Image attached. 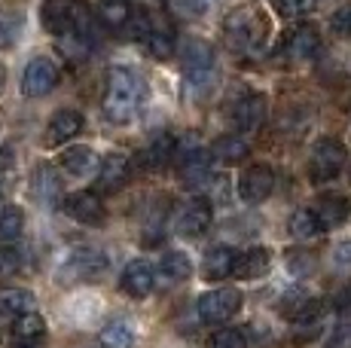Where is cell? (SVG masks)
Instances as JSON below:
<instances>
[{
    "label": "cell",
    "instance_id": "obj_37",
    "mask_svg": "<svg viewBox=\"0 0 351 348\" xmlns=\"http://www.w3.org/2000/svg\"><path fill=\"white\" fill-rule=\"evenodd\" d=\"M330 28H333V34L351 40V3L348 6H339V10L330 16Z\"/></svg>",
    "mask_w": 351,
    "mask_h": 348
},
{
    "label": "cell",
    "instance_id": "obj_7",
    "mask_svg": "<svg viewBox=\"0 0 351 348\" xmlns=\"http://www.w3.org/2000/svg\"><path fill=\"white\" fill-rule=\"evenodd\" d=\"M58 83V64L46 55H37L28 62V68L22 73V92L28 98H43L56 89Z\"/></svg>",
    "mask_w": 351,
    "mask_h": 348
},
{
    "label": "cell",
    "instance_id": "obj_26",
    "mask_svg": "<svg viewBox=\"0 0 351 348\" xmlns=\"http://www.w3.org/2000/svg\"><path fill=\"white\" fill-rule=\"evenodd\" d=\"M46 333V321L40 318L37 312H28V314H19L12 321V336L16 343H40Z\"/></svg>",
    "mask_w": 351,
    "mask_h": 348
},
{
    "label": "cell",
    "instance_id": "obj_30",
    "mask_svg": "<svg viewBox=\"0 0 351 348\" xmlns=\"http://www.w3.org/2000/svg\"><path fill=\"white\" fill-rule=\"evenodd\" d=\"M25 229V214L19 205H3L0 208V242H16Z\"/></svg>",
    "mask_w": 351,
    "mask_h": 348
},
{
    "label": "cell",
    "instance_id": "obj_9",
    "mask_svg": "<svg viewBox=\"0 0 351 348\" xmlns=\"http://www.w3.org/2000/svg\"><path fill=\"white\" fill-rule=\"evenodd\" d=\"M62 211L67 214L71 220L77 223H86V226H101L104 223V205L95 192H71V196L62 199Z\"/></svg>",
    "mask_w": 351,
    "mask_h": 348
},
{
    "label": "cell",
    "instance_id": "obj_34",
    "mask_svg": "<svg viewBox=\"0 0 351 348\" xmlns=\"http://www.w3.org/2000/svg\"><path fill=\"white\" fill-rule=\"evenodd\" d=\"M308 299H312V297H308V293L302 290V287H293V290H287L285 297H281V303H278V312L285 314V318H290V321H293V314L300 312L302 306L308 303Z\"/></svg>",
    "mask_w": 351,
    "mask_h": 348
},
{
    "label": "cell",
    "instance_id": "obj_1",
    "mask_svg": "<svg viewBox=\"0 0 351 348\" xmlns=\"http://www.w3.org/2000/svg\"><path fill=\"white\" fill-rule=\"evenodd\" d=\"M147 95V86L141 79V73H134L132 68H113L107 73V89H104V116L110 123L123 125L138 113L141 101Z\"/></svg>",
    "mask_w": 351,
    "mask_h": 348
},
{
    "label": "cell",
    "instance_id": "obj_5",
    "mask_svg": "<svg viewBox=\"0 0 351 348\" xmlns=\"http://www.w3.org/2000/svg\"><path fill=\"white\" fill-rule=\"evenodd\" d=\"M104 269H107L104 253L95 251V247H80V251H73L62 263L58 275H62L64 284H80V281H92V278L104 275Z\"/></svg>",
    "mask_w": 351,
    "mask_h": 348
},
{
    "label": "cell",
    "instance_id": "obj_36",
    "mask_svg": "<svg viewBox=\"0 0 351 348\" xmlns=\"http://www.w3.org/2000/svg\"><path fill=\"white\" fill-rule=\"evenodd\" d=\"M321 314H324V303H321V299H315V297H312V299H308L306 306H302L300 312L293 314V324H296V327L318 324V318H321Z\"/></svg>",
    "mask_w": 351,
    "mask_h": 348
},
{
    "label": "cell",
    "instance_id": "obj_28",
    "mask_svg": "<svg viewBox=\"0 0 351 348\" xmlns=\"http://www.w3.org/2000/svg\"><path fill=\"white\" fill-rule=\"evenodd\" d=\"M190 260H186V253L180 251H171L165 253V257L159 260V275L165 281H171V284H178V281H186L190 278Z\"/></svg>",
    "mask_w": 351,
    "mask_h": 348
},
{
    "label": "cell",
    "instance_id": "obj_16",
    "mask_svg": "<svg viewBox=\"0 0 351 348\" xmlns=\"http://www.w3.org/2000/svg\"><path fill=\"white\" fill-rule=\"evenodd\" d=\"M80 129H83V113H77V110H58L56 116L49 119V125H46V144H49V147L64 144V140L77 138Z\"/></svg>",
    "mask_w": 351,
    "mask_h": 348
},
{
    "label": "cell",
    "instance_id": "obj_23",
    "mask_svg": "<svg viewBox=\"0 0 351 348\" xmlns=\"http://www.w3.org/2000/svg\"><path fill=\"white\" fill-rule=\"evenodd\" d=\"M208 156H214L220 165H235V162H241V159L247 156V144L241 138H235V135H223V138H217L211 144Z\"/></svg>",
    "mask_w": 351,
    "mask_h": 348
},
{
    "label": "cell",
    "instance_id": "obj_41",
    "mask_svg": "<svg viewBox=\"0 0 351 348\" xmlns=\"http://www.w3.org/2000/svg\"><path fill=\"white\" fill-rule=\"evenodd\" d=\"M342 110H346V113H351V89L346 92V95H342Z\"/></svg>",
    "mask_w": 351,
    "mask_h": 348
},
{
    "label": "cell",
    "instance_id": "obj_24",
    "mask_svg": "<svg viewBox=\"0 0 351 348\" xmlns=\"http://www.w3.org/2000/svg\"><path fill=\"white\" fill-rule=\"evenodd\" d=\"M34 306H37V299H34V293H28V290L12 287V290L0 293V314H3V318H19V314H28V312H34Z\"/></svg>",
    "mask_w": 351,
    "mask_h": 348
},
{
    "label": "cell",
    "instance_id": "obj_6",
    "mask_svg": "<svg viewBox=\"0 0 351 348\" xmlns=\"http://www.w3.org/2000/svg\"><path fill=\"white\" fill-rule=\"evenodd\" d=\"M241 309V290L235 287H217V290H208L199 299V318L205 324H226L232 321Z\"/></svg>",
    "mask_w": 351,
    "mask_h": 348
},
{
    "label": "cell",
    "instance_id": "obj_39",
    "mask_svg": "<svg viewBox=\"0 0 351 348\" xmlns=\"http://www.w3.org/2000/svg\"><path fill=\"white\" fill-rule=\"evenodd\" d=\"M287 269L296 272V275H302V272L312 269V257H308V253H300V251H290L287 253Z\"/></svg>",
    "mask_w": 351,
    "mask_h": 348
},
{
    "label": "cell",
    "instance_id": "obj_22",
    "mask_svg": "<svg viewBox=\"0 0 351 348\" xmlns=\"http://www.w3.org/2000/svg\"><path fill=\"white\" fill-rule=\"evenodd\" d=\"M34 184H37V199L43 205H58L62 202V177L56 174L52 165H40L34 174Z\"/></svg>",
    "mask_w": 351,
    "mask_h": 348
},
{
    "label": "cell",
    "instance_id": "obj_4",
    "mask_svg": "<svg viewBox=\"0 0 351 348\" xmlns=\"http://www.w3.org/2000/svg\"><path fill=\"white\" fill-rule=\"evenodd\" d=\"M223 31H226L229 46H232V49H239V52H245V49H251V46L260 43L263 22H260V16H256L254 10H247V6H239V10H232L226 16Z\"/></svg>",
    "mask_w": 351,
    "mask_h": 348
},
{
    "label": "cell",
    "instance_id": "obj_27",
    "mask_svg": "<svg viewBox=\"0 0 351 348\" xmlns=\"http://www.w3.org/2000/svg\"><path fill=\"white\" fill-rule=\"evenodd\" d=\"M214 86V64H202V68H186V77H184V89L190 98H205Z\"/></svg>",
    "mask_w": 351,
    "mask_h": 348
},
{
    "label": "cell",
    "instance_id": "obj_18",
    "mask_svg": "<svg viewBox=\"0 0 351 348\" xmlns=\"http://www.w3.org/2000/svg\"><path fill=\"white\" fill-rule=\"evenodd\" d=\"M232 263H235V251L226 245H217L205 253V263H202V278L205 281H223L232 275Z\"/></svg>",
    "mask_w": 351,
    "mask_h": 348
},
{
    "label": "cell",
    "instance_id": "obj_31",
    "mask_svg": "<svg viewBox=\"0 0 351 348\" xmlns=\"http://www.w3.org/2000/svg\"><path fill=\"white\" fill-rule=\"evenodd\" d=\"M134 333L125 321H110V324L101 330V348H132Z\"/></svg>",
    "mask_w": 351,
    "mask_h": 348
},
{
    "label": "cell",
    "instance_id": "obj_21",
    "mask_svg": "<svg viewBox=\"0 0 351 348\" xmlns=\"http://www.w3.org/2000/svg\"><path fill=\"white\" fill-rule=\"evenodd\" d=\"M22 25H25L22 6H16V3L0 6V49H10L16 43L19 34H22Z\"/></svg>",
    "mask_w": 351,
    "mask_h": 348
},
{
    "label": "cell",
    "instance_id": "obj_45",
    "mask_svg": "<svg viewBox=\"0 0 351 348\" xmlns=\"http://www.w3.org/2000/svg\"><path fill=\"white\" fill-rule=\"evenodd\" d=\"M123 3H128V0H123Z\"/></svg>",
    "mask_w": 351,
    "mask_h": 348
},
{
    "label": "cell",
    "instance_id": "obj_25",
    "mask_svg": "<svg viewBox=\"0 0 351 348\" xmlns=\"http://www.w3.org/2000/svg\"><path fill=\"white\" fill-rule=\"evenodd\" d=\"M324 232L321 220L315 217L312 208H300L293 211V217H290V236L300 238V242H312V238H318Z\"/></svg>",
    "mask_w": 351,
    "mask_h": 348
},
{
    "label": "cell",
    "instance_id": "obj_15",
    "mask_svg": "<svg viewBox=\"0 0 351 348\" xmlns=\"http://www.w3.org/2000/svg\"><path fill=\"white\" fill-rule=\"evenodd\" d=\"M321 52V37L312 25H300V28L290 31L287 37V58L293 62H312Z\"/></svg>",
    "mask_w": 351,
    "mask_h": 348
},
{
    "label": "cell",
    "instance_id": "obj_29",
    "mask_svg": "<svg viewBox=\"0 0 351 348\" xmlns=\"http://www.w3.org/2000/svg\"><path fill=\"white\" fill-rule=\"evenodd\" d=\"M144 43H147V49H150L153 58H171V52H174V34H171V28H165V25H150Z\"/></svg>",
    "mask_w": 351,
    "mask_h": 348
},
{
    "label": "cell",
    "instance_id": "obj_35",
    "mask_svg": "<svg viewBox=\"0 0 351 348\" xmlns=\"http://www.w3.org/2000/svg\"><path fill=\"white\" fill-rule=\"evenodd\" d=\"M318 3V0H272L275 12L285 18H296V16H306L312 6Z\"/></svg>",
    "mask_w": 351,
    "mask_h": 348
},
{
    "label": "cell",
    "instance_id": "obj_12",
    "mask_svg": "<svg viewBox=\"0 0 351 348\" xmlns=\"http://www.w3.org/2000/svg\"><path fill=\"white\" fill-rule=\"evenodd\" d=\"M128 177H132V162H128V156H123V153H110L98 165V190H104V192L123 190L128 184Z\"/></svg>",
    "mask_w": 351,
    "mask_h": 348
},
{
    "label": "cell",
    "instance_id": "obj_19",
    "mask_svg": "<svg viewBox=\"0 0 351 348\" xmlns=\"http://www.w3.org/2000/svg\"><path fill=\"white\" fill-rule=\"evenodd\" d=\"M98 156L95 150H89V147H67L62 153V169L67 174H73V177H89V174L98 171Z\"/></svg>",
    "mask_w": 351,
    "mask_h": 348
},
{
    "label": "cell",
    "instance_id": "obj_13",
    "mask_svg": "<svg viewBox=\"0 0 351 348\" xmlns=\"http://www.w3.org/2000/svg\"><path fill=\"white\" fill-rule=\"evenodd\" d=\"M263 119H266V98L263 95H245L239 98L232 107V125L239 132H254L263 125Z\"/></svg>",
    "mask_w": 351,
    "mask_h": 348
},
{
    "label": "cell",
    "instance_id": "obj_38",
    "mask_svg": "<svg viewBox=\"0 0 351 348\" xmlns=\"http://www.w3.org/2000/svg\"><path fill=\"white\" fill-rule=\"evenodd\" d=\"M19 251L16 247H0V278H6V275H16L19 272Z\"/></svg>",
    "mask_w": 351,
    "mask_h": 348
},
{
    "label": "cell",
    "instance_id": "obj_43",
    "mask_svg": "<svg viewBox=\"0 0 351 348\" xmlns=\"http://www.w3.org/2000/svg\"><path fill=\"white\" fill-rule=\"evenodd\" d=\"M199 3H202V6H208V3H214V0H199Z\"/></svg>",
    "mask_w": 351,
    "mask_h": 348
},
{
    "label": "cell",
    "instance_id": "obj_33",
    "mask_svg": "<svg viewBox=\"0 0 351 348\" xmlns=\"http://www.w3.org/2000/svg\"><path fill=\"white\" fill-rule=\"evenodd\" d=\"M208 348H247V339H245V333L235 330V327H223V330H217L211 336Z\"/></svg>",
    "mask_w": 351,
    "mask_h": 348
},
{
    "label": "cell",
    "instance_id": "obj_44",
    "mask_svg": "<svg viewBox=\"0 0 351 348\" xmlns=\"http://www.w3.org/2000/svg\"><path fill=\"white\" fill-rule=\"evenodd\" d=\"M0 86H3V71H0Z\"/></svg>",
    "mask_w": 351,
    "mask_h": 348
},
{
    "label": "cell",
    "instance_id": "obj_20",
    "mask_svg": "<svg viewBox=\"0 0 351 348\" xmlns=\"http://www.w3.org/2000/svg\"><path fill=\"white\" fill-rule=\"evenodd\" d=\"M312 211H315V217L321 220L324 229H336V226H342L348 220L351 205L342 196H321Z\"/></svg>",
    "mask_w": 351,
    "mask_h": 348
},
{
    "label": "cell",
    "instance_id": "obj_8",
    "mask_svg": "<svg viewBox=\"0 0 351 348\" xmlns=\"http://www.w3.org/2000/svg\"><path fill=\"white\" fill-rule=\"evenodd\" d=\"M275 190V174L269 165H251V169L241 171L239 177V196L245 199L247 205H260L272 196Z\"/></svg>",
    "mask_w": 351,
    "mask_h": 348
},
{
    "label": "cell",
    "instance_id": "obj_32",
    "mask_svg": "<svg viewBox=\"0 0 351 348\" xmlns=\"http://www.w3.org/2000/svg\"><path fill=\"white\" fill-rule=\"evenodd\" d=\"M128 18H132L128 3H123V0H104V6H101V22L104 25L123 28V25H128Z\"/></svg>",
    "mask_w": 351,
    "mask_h": 348
},
{
    "label": "cell",
    "instance_id": "obj_3",
    "mask_svg": "<svg viewBox=\"0 0 351 348\" xmlns=\"http://www.w3.org/2000/svg\"><path fill=\"white\" fill-rule=\"evenodd\" d=\"M346 162H348L346 147L336 138H321L312 147V156H308V177L315 184H327V180H333L336 174L346 169Z\"/></svg>",
    "mask_w": 351,
    "mask_h": 348
},
{
    "label": "cell",
    "instance_id": "obj_11",
    "mask_svg": "<svg viewBox=\"0 0 351 348\" xmlns=\"http://www.w3.org/2000/svg\"><path fill=\"white\" fill-rule=\"evenodd\" d=\"M153 284H156V275H153V266L147 260H132L123 269V278H119V287L134 299L150 297Z\"/></svg>",
    "mask_w": 351,
    "mask_h": 348
},
{
    "label": "cell",
    "instance_id": "obj_10",
    "mask_svg": "<svg viewBox=\"0 0 351 348\" xmlns=\"http://www.w3.org/2000/svg\"><path fill=\"white\" fill-rule=\"evenodd\" d=\"M211 226V202L205 196H195L180 208L178 214V236L184 238H199Z\"/></svg>",
    "mask_w": 351,
    "mask_h": 348
},
{
    "label": "cell",
    "instance_id": "obj_17",
    "mask_svg": "<svg viewBox=\"0 0 351 348\" xmlns=\"http://www.w3.org/2000/svg\"><path fill=\"white\" fill-rule=\"evenodd\" d=\"M174 150H178V144H174L171 135H156L147 144V150L138 156V162H141V169H147V171H159L174 159Z\"/></svg>",
    "mask_w": 351,
    "mask_h": 348
},
{
    "label": "cell",
    "instance_id": "obj_2",
    "mask_svg": "<svg viewBox=\"0 0 351 348\" xmlns=\"http://www.w3.org/2000/svg\"><path fill=\"white\" fill-rule=\"evenodd\" d=\"M43 25L49 34L56 37H77L86 40L92 28V16H89V6L83 0H46L43 3Z\"/></svg>",
    "mask_w": 351,
    "mask_h": 348
},
{
    "label": "cell",
    "instance_id": "obj_14",
    "mask_svg": "<svg viewBox=\"0 0 351 348\" xmlns=\"http://www.w3.org/2000/svg\"><path fill=\"white\" fill-rule=\"evenodd\" d=\"M269 266H272V253H269L266 247H247V251L235 253L232 275L241 278V281H251V278L266 275Z\"/></svg>",
    "mask_w": 351,
    "mask_h": 348
},
{
    "label": "cell",
    "instance_id": "obj_42",
    "mask_svg": "<svg viewBox=\"0 0 351 348\" xmlns=\"http://www.w3.org/2000/svg\"><path fill=\"white\" fill-rule=\"evenodd\" d=\"M12 348H40V343H16Z\"/></svg>",
    "mask_w": 351,
    "mask_h": 348
},
{
    "label": "cell",
    "instance_id": "obj_40",
    "mask_svg": "<svg viewBox=\"0 0 351 348\" xmlns=\"http://www.w3.org/2000/svg\"><path fill=\"white\" fill-rule=\"evenodd\" d=\"M333 257H336V263L339 266H351V245H339Z\"/></svg>",
    "mask_w": 351,
    "mask_h": 348
}]
</instances>
